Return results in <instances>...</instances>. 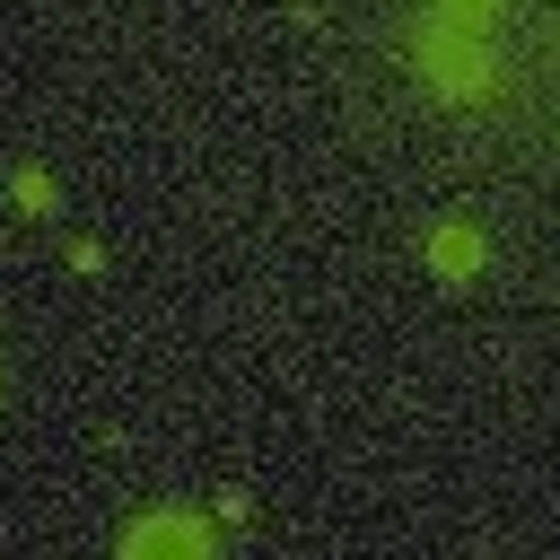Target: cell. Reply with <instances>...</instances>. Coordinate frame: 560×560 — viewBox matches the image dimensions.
I'll return each instance as SVG.
<instances>
[{
    "label": "cell",
    "instance_id": "1",
    "mask_svg": "<svg viewBox=\"0 0 560 560\" xmlns=\"http://www.w3.org/2000/svg\"><path fill=\"white\" fill-rule=\"evenodd\" d=\"M122 560H219V542H210V525H201V516L158 508V516H140V525L122 534Z\"/></svg>",
    "mask_w": 560,
    "mask_h": 560
},
{
    "label": "cell",
    "instance_id": "2",
    "mask_svg": "<svg viewBox=\"0 0 560 560\" xmlns=\"http://www.w3.org/2000/svg\"><path fill=\"white\" fill-rule=\"evenodd\" d=\"M420 61H429V70H438V88H455V96L490 88V52H481L464 26H429V35H420Z\"/></svg>",
    "mask_w": 560,
    "mask_h": 560
},
{
    "label": "cell",
    "instance_id": "3",
    "mask_svg": "<svg viewBox=\"0 0 560 560\" xmlns=\"http://www.w3.org/2000/svg\"><path fill=\"white\" fill-rule=\"evenodd\" d=\"M429 262H438L446 280H472V271H481V236H472V228H438V236H429Z\"/></svg>",
    "mask_w": 560,
    "mask_h": 560
},
{
    "label": "cell",
    "instance_id": "4",
    "mask_svg": "<svg viewBox=\"0 0 560 560\" xmlns=\"http://www.w3.org/2000/svg\"><path fill=\"white\" fill-rule=\"evenodd\" d=\"M499 18V0H438V26H464V35H481Z\"/></svg>",
    "mask_w": 560,
    "mask_h": 560
},
{
    "label": "cell",
    "instance_id": "5",
    "mask_svg": "<svg viewBox=\"0 0 560 560\" xmlns=\"http://www.w3.org/2000/svg\"><path fill=\"white\" fill-rule=\"evenodd\" d=\"M18 201H26V210H52V184H44L35 166H26V175H18Z\"/></svg>",
    "mask_w": 560,
    "mask_h": 560
}]
</instances>
